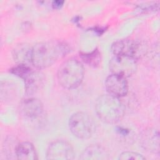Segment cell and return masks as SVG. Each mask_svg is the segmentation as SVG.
Wrapping results in <instances>:
<instances>
[{
  "label": "cell",
  "instance_id": "6da1fadb",
  "mask_svg": "<svg viewBox=\"0 0 160 160\" xmlns=\"http://www.w3.org/2000/svg\"><path fill=\"white\" fill-rule=\"evenodd\" d=\"M69 52L64 42L57 40L38 42L32 48L31 64L38 69L46 68Z\"/></svg>",
  "mask_w": 160,
  "mask_h": 160
},
{
  "label": "cell",
  "instance_id": "7a4b0ae2",
  "mask_svg": "<svg viewBox=\"0 0 160 160\" xmlns=\"http://www.w3.org/2000/svg\"><path fill=\"white\" fill-rule=\"evenodd\" d=\"M95 109L101 121L108 124H114L122 118L125 108L119 98L108 94L101 95L97 99Z\"/></svg>",
  "mask_w": 160,
  "mask_h": 160
},
{
  "label": "cell",
  "instance_id": "3957f363",
  "mask_svg": "<svg viewBox=\"0 0 160 160\" xmlns=\"http://www.w3.org/2000/svg\"><path fill=\"white\" fill-rule=\"evenodd\" d=\"M84 68L78 60L71 58L63 62L58 71V80L64 88L72 89L78 87L84 78Z\"/></svg>",
  "mask_w": 160,
  "mask_h": 160
},
{
  "label": "cell",
  "instance_id": "277c9868",
  "mask_svg": "<svg viewBox=\"0 0 160 160\" xmlns=\"http://www.w3.org/2000/svg\"><path fill=\"white\" fill-rule=\"evenodd\" d=\"M69 127L74 136L82 139L91 137L96 129V124L92 117L82 111L77 112L70 117Z\"/></svg>",
  "mask_w": 160,
  "mask_h": 160
},
{
  "label": "cell",
  "instance_id": "5b68a950",
  "mask_svg": "<svg viewBox=\"0 0 160 160\" xmlns=\"http://www.w3.org/2000/svg\"><path fill=\"white\" fill-rule=\"evenodd\" d=\"M109 69L112 74L125 78L132 76L137 69L136 59L124 55H114L109 62Z\"/></svg>",
  "mask_w": 160,
  "mask_h": 160
},
{
  "label": "cell",
  "instance_id": "8992f818",
  "mask_svg": "<svg viewBox=\"0 0 160 160\" xmlns=\"http://www.w3.org/2000/svg\"><path fill=\"white\" fill-rule=\"evenodd\" d=\"M46 157L51 160H71L74 159V152L69 143L63 140H57L49 146Z\"/></svg>",
  "mask_w": 160,
  "mask_h": 160
},
{
  "label": "cell",
  "instance_id": "52a82bcc",
  "mask_svg": "<svg viewBox=\"0 0 160 160\" xmlns=\"http://www.w3.org/2000/svg\"><path fill=\"white\" fill-rule=\"evenodd\" d=\"M111 49L114 55L128 56L136 59L140 56V44L132 39L116 41L112 43Z\"/></svg>",
  "mask_w": 160,
  "mask_h": 160
},
{
  "label": "cell",
  "instance_id": "ba28073f",
  "mask_svg": "<svg viewBox=\"0 0 160 160\" xmlns=\"http://www.w3.org/2000/svg\"><path fill=\"white\" fill-rule=\"evenodd\" d=\"M105 86L108 94L117 98L123 97L128 92V84L126 78L114 74L106 78Z\"/></svg>",
  "mask_w": 160,
  "mask_h": 160
},
{
  "label": "cell",
  "instance_id": "9c48e42d",
  "mask_svg": "<svg viewBox=\"0 0 160 160\" xmlns=\"http://www.w3.org/2000/svg\"><path fill=\"white\" fill-rule=\"evenodd\" d=\"M140 142L146 150L154 153L159 152V134L157 129L149 128L143 131Z\"/></svg>",
  "mask_w": 160,
  "mask_h": 160
},
{
  "label": "cell",
  "instance_id": "30bf717a",
  "mask_svg": "<svg viewBox=\"0 0 160 160\" xmlns=\"http://www.w3.org/2000/svg\"><path fill=\"white\" fill-rule=\"evenodd\" d=\"M20 111L28 118H37L43 112L42 102L36 98H28L23 100L20 104Z\"/></svg>",
  "mask_w": 160,
  "mask_h": 160
},
{
  "label": "cell",
  "instance_id": "8fae6325",
  "mask_svg": "<svg viewBox=\"0 0 160 160\" xmlns=\"http://www.w3.org/2000/svg\"><path fill=\"white\" fill-rule=\"evenodd\" d=\"M26 93L32 94L41 88L44 82L42 74L32 70L24 79Z\"/></svg>",
  "mask_w": 160,
  "mask_h": 160
},
{
  "label": "cell",
  "instance_id": "7c38bea8",
  "mask_svg": "<svg viewBox=\"0 0 160 160\" xmlns=\"http://www.w3.org/2000/svg\"><path fill=\"white\" fill-rule=\"evenodd\" d=\"M79 158L88 160H104L109 159V154L101 146L93 144L86 148Z\"/></svg>",
  "mask_w": 160,
  "mask_h": 160
},
{
  "label": "cell",
  "instance_id": "4fadbf2b",
  "mask_svg": "<svg viewBox=\"0 0 160 160\" xmlns=\"http://www.w3.org/2000/svg\"><path fill=\"white\" fill-rule=\"evenodd\" d=\"M32 48L27 44H20L16 46L12 51V56L14 61L18 64L28 65L31 63Z\"/></svg>",
  "mask_w": 160,
  "mask_h": 160
},
{
  "label": "cell",
  "instance_id": "5bb4252c",
  "mask_svg": "<svg viewBox=\"0 0 160 160\" xmlns=\"http://www.w3.org/2000/svg\"><path fill=\"white\" fill-rule=\"evenodd\" d=\"M15 154L17 159L21 160L37 159V154L33 144L28 141L19 143L16 149Z\"/></svg>",
  "mask_w": 160,
  "mask_h": 160
},
{
  "label": "cell",
  "instance_id": "9a60e30c",
  "mask_svg": "<svg viewBox=\"0 0 160 160\" xmlns=\"http://www.w3.org/2000/svg\"><path fill=\"white\" fill-rule=\"evenodd\" d=\"M84 62H87L91 66H96L100 62V53L98 50H94L91 53L86 54L82 56Z\"/></svg>",
  "mask_w": 160,
  "mask_h": 160
},
{
  "label": "cell",
  "instance_id": "2e32d148",
  "mask_svg": "<svg viewBox=\"0 0 160 160\" xmlns=\"http://www.w3.org/2000/svg\"><path fill=\"white\" fill-rule=\"evenodd\" d=\"M32 69L28 66L26 64H18V66L14 67L11 69V72L24 79Z\"/></svg>",
  "mask_w": 160,
  "mask_h": 160
},
{
  "label": "cell",
  "instance_id": "e0dca14e",
  "mask_svg": "<svg viewBox=\"0 0 160 160\" xmlns=\"http://www.w3.org/2000/svg\"><path fill=\"white\" fill-rule=\"evenodd\" d=\"M119 159L121 160H129V159L142 160V159H144L145 158L142 156V155L138 152H132V151H125L122 152L119 155Z\"/></svg>",
  "mask_w": 160,
  "mask_h": 160
},
{
  "label": "cell",
  "instance_id": "ac0fdd59",
  "mask_svg": "<svg viewBox=\"0 0 160 160\" xmlns=\"http://www.w3.org/2000/svg\"><path fill=\"white\" fill-rule=\"evenodd\" d=\"M63 3H64V1H54L52 2V6L54 8L58 9V8H59L60 7H61L62 6Z\"/></svg>",
  "mask_w": 160,
  "mask_h": 160
}]
</instances>
